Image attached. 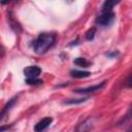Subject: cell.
I'll return each instance as SVG.
<instances>
[{
  "instance_id": "obj_1",
  "label": "cell",
  "mask_w": 132,
  "mask_h": 132,
  "mask_svg": "<svg viewBox=\"0 0 132 132\" xmlns=\"http://www.w3.org/2000/svg\"><path fill=\"white\" fill-rule=\"evenodd\" d=\"M56 34L53 32H43L33 41V50L36 54L42 55L46 53L56 42Z\"/></svg>"
},
{
  "instance_id": "obj_2",
  "label": "cell",
  "mask_w": 132,
  "mask_h": 132,
  "mask_svg": "<svg viewBox=\"0 0 132 132\" xmlns=\"http://www.w3.org/2000/svg\"><path fill=\"white\" fill-rule=\"evenodd\" d=\"M114 18L116 14L113 11H101V14L96 19V24L101 27H105L110 25L113 22Z\"/></svg>"
},
{
  "instance_id": "obj_3",
  "label": "cell",
  "mask_w": 132,
  "mask_h": 132,
  "mask_svg": "<svg viewBox=\"0 0 132 132\" xmlns=\"http://www.w3.org/2000/svg\"><path fill=\"white\" fill-rule=\"evenodd\" d=\"M93 126H94L93 118H87L76 126L73 132H90L93 129Z\"/></svg>"
},
{
  "instance_id": "obj_4",
  "label": "cell",
  "mask_w": 132,
  "mask_h": 132,
  "mask_svg": "<svg viewBox=\"0 0 132 132\" xmlns=\"http://www.w3.org/2000/svg\"><path fill=\"white\" fill-rule=\"evenodd\" d=\"M40 73H41V68L39 66H28L24 69V74L27 77V79L37 78Z\"/></svg>"
},
{
  "instance_id": "obj_5",
  "label": "cell",
  "mask_w": 132,
  "mask_h": 132,
  "mask_svg": "<svg viewBox=\"0 0 132 132\" xmlns=\"http://www.w3.org/2000/svg\"><path fill=\"white\" fill-rule=\"evenodd\" d=\"M104 86H105V81H102L100 84H97V85H94V86H90V87H87V88L76 89V90H74V92L75 93H81V94H85V93H94V92H97V91H100L101 89H103Z\"/></svg>"
},
{
  "instance_id": "obj_6",
  "label": "cell",
  "mask_w": 132,
  "mask_h": 132,
  "mask_svg": "<svg viewBox=\"0 0 132 132\" xmlns=\"http://www.w3.org/2000/svg\"><path fill=\"white\" fill-rule=\"evenodd\" d=\"M53 122V119L47 117V118H43L42 120H40L34 127V130L35 132H43Z\"/></svg>"
},
{
  "instance_id": "obj_7",
  "label": "cell",
  "mask_w": 132,
  "mask_h": 132,
  "mask_svg": "<svg viewBox=\"0 0 132 132\" xmlns=\"http://www.w3.org/2000/svg\"><path fill=\"white\" fill-rule=\"evenodd\" d=\"M15 101H16V98L14 97V98H11L6 104H5V106L3 107V109H2V112H1V120L5 117V114L10 110V108H11V106H13V104L15 103Z\"/></svg>"
},
{
  "instance_id": "obj_8",
  "label": "cell",
  "mask_w": 132,
  "mask_h": 132,
  "mask_svg": "<svg viewBox=\"0 0 132 132\" xmlns=\"http://www.w3.org/2000/svg\"><path fill=\"white\" fill-rule=\"evenodd\" d=\"M70 74L72 77L75 78H84V77H88L90 76V72L89 71H79V70H71Z\"/></svg>"
},
{
  "instance_id": "obj_9",
  "label": "cell",
  "mask_w": 132,
  "mask_h": 132,
  "mask_svg": "<svg viewBox=\"0 0 132 132\" xmlns=\"http://www.w3.org/2000/svg\"><path fill=\"white\" fill-rule=\"evenodd\" d=\"M118 3V1H105L101 7V11H112V7Z\"/></svg>"
},
{
  "instance_id": "obj_10",
  "label": "cell",
  "mask_w": 132,
  "mask_h": 132,
  "mask_svg": "<svg viewBox=\"0 0 132 132\" xmlns=\"http://www.w3.org/2000/svg\"><path fill=\"white\" fill-rule=\"evenodd\" d=\"M74 64L79 67H89L90 62L88 60H86L85 58H77L74 60Z\"/></svg>"
},
{
  "instance_id": "obj_11",
  "label": "cell",
  "mask_w": 132,
  "mask_h": 132,
  "mask_svg": "<svg viewBox=\"0 0 132 132\" xmlns=\"http://www.w3.org/2000/svg\"><path fill=\"white\" fill-rule=\"evenodd\" d=\"M88 98H79V99H69V100H66L64 101V104H78V103H81V102H85Z\"/></svg>"
},
{
  "instance_id": "obj_12",
  "label": "cell",
  "mask_w": 132,
  "mask_h": 132,
  "mask_svg": "<svg viewBox=\"0 0 132 132\" xmlns=\"http://www.w3.org/2000/svg\"><path fill=\"white\" fill-rule=\"evenodd\" d=\"M95 33H96V28H91V29H89L88 31H87V33H86V38L88 39V40H92L93 38H94V36H95Z\"/></svg>"
},
{
  "instance_id": "obj_13",
  "label": "cell",
  "mask_w": 132,
  "mask_h": 132,
  "mask_svg": "<svg viewBox=\"0 0 132 132\" xmlns=\"http://www.w3.org/2000/svg\"><path fill=\"white\" fill-rule=\"evenodd\" d=\"M26 82L28 85H38V84H42V80L38 78H32V79H26Z\"/></svg>"
},
{
  "instance_id": "obj_14",
  "label": "cell",
  "mask_w": 132,
  "mask_h": 132,
  "mask_svg": "<svg viewBox=\"0 0 132 132\" xmlns=\"http://www.w3.org/2000/svg\"><path fill=\"white\" fill-rule=\"evenodd\" d=\"M132 118V105L130 106V108H129V110L127 111V113H126V116L123 118V122H126V121H128V120H130Z\"/></svg>"
},
{
  "instance_id": "obj_15",
  "label": "cell",
  "mask_w": 132,
  "mask_h": 132,
  "mask_svg": "<svg viewBox=\"0 0 132 132\" xmlns=\"http://www.w3.org/2000/svg\"><path fill=\"white\" fill-rule=\"evenodd\" d=\"M126 85L129 87V88H132V75H130V77L127 79V82Z\"/></svg>"
},
{
  "instance_id": "obj_16",
  "label": "cell",
  "mask_w": 132,
  "mask_h": 132,
  "mask_svg": "<svg viewBox=\"0 0 132 132\" xmlns=\"http://www.w3.org/2000/svg\"><path fill=\"white\" fill-rule=\"evenodd\" d=\"M129 132H132V129H131V130H130V131H129Z\"/></svg>"
}]
</instances>
